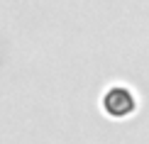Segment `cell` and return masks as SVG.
Instances as JSON below:
<instances>
[{"label": "cell", "instance_id": "1", "mask_svg": "<svg viewBox=\"0 0 149 144\" xmlns=\"http://www.w3.org/2000/svg\"><path fill=\"white\" fill-rule=\"evenodd\" d=\"M134 93L125 86H113L103 95V110L110 117H127L134 112Z\"/></svg>", "mask_w": 149, "mask_h": 144}]
</instances>
